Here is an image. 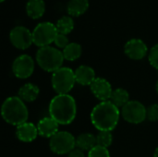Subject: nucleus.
<instances>
[{
    "label": "nucleus",
    "mask_w": 158,
    "mask_h": 157,
    "mask_svg": "<svg viewBox=\"0 0 158 157\" xmlns=\"http://www.w3.org/2000/svg\"><path fill=\"white\" fill-rule=\"evenodd\" d=\"M76 82L82 86H91L96 79L94 69L87 65H81L75 69Z\"/></svg>",
    "instance_id": "nucleus-15"
},
{
    "label": "nucleus",
    "mask_w": 158,
    "mask_h": 157,
    "mask_svg": "<svg viewBox=\"0 0 158 157\" xmlns=\"http://www.w3.org/2000/svg\"><path fill=\"white\" fill-rule=\"evenodd\" d=\"M68 157H85V155H84V152L82 150L76 147L68 155Z\"/></svg>",
    "instance_id": "nucleus-28"
},
{
    "label": "nucleus",
    "mask_w": 158,
    "mask_h": 157,
    "mask_svg": "<svg viewBox=\"0 0 158 157\" xmlns=\"http://www.w3.org/2000/svg\"><path fill=\"white\" fill-rule=\"evenodd\" d=\"M96 145H97L96 136H94L93 133L84 132L80 134L76 138V147L82 150L83 152L84 151L89 152Z\"/></svg>",
    "instance_id": "nucleus-19"
},
{
    "label": "nucleus",
    "mask_w": 158,
    "mask_h": 157,
    "mask_svg": "<svg viewBox=\"0 0 158 157\" xmlns=\"http://www.w3.org/2000/svg\"><path fill=\"white\" fill-rule=\"evenodd\" d=\"M54 43L56 44V46L59 49H64L69 43V38L67 35L65 34H61V33H58L55 39V42Z\"/></svg>",
    "instance_id": "nucleus-27"
},
{
    "label": "nucleus",
    "mask_w": 158,
    "mask_h": 157,
    "mask_svg": "<svg viewBox=\"0 0 158 157\" xmlns=\"http://www.w3.org/2000/svg\"><path fill=\"white\" fill-rule=\"evenodd\" d=\"M49 147L56 155H69L76 148V138L69 131H58L50 139Z\"/></svg>",
    "instance_id": "nucleus-7"
},
{
    "label": "nucleus",
    "mask_w": 158,
    "mask_h": 157,
    "mask_svg": "<svg viewBox=\"0 0 158 157\" xmlns=\"http://www.w3.org/2000/svg\"><path fill=\"white\" fill-rule=\"evenodd\" d=\"M39 93H40V89L36 84L31 82H27L19 88L18 96L24 102L31 103L38 98Z\"/></svg>",
    "instance_id": "nucleus-16"
},
{
    "label": "nucleus",
    "mask_w": 158,
    "mask_h": 157,
    "mask_svg": "<svg viewBox=\"0 0 158 157\" xmlns=\"http://www.w3.org/2000/svg\"><path fill=\"white\" fill-rule=\"evenodd\" d=\"M51 83L57 94H68L76 82L75 72L68 67H62L52 73Z\"/></svg>",
    "instance_id": "nucleus-5"
},
{
    "label": "nucleus",
    "mask_w": 158,
    "mask_h": 157,
    "mask_svg": "<svg viewBox=\"0 0 158 157\" xmlns=\"http://www.w3.org/2000/svg\"><path fill=\"white\" fill-rule=\"evenodd\" d=\"M5 0H0V2H4Z\"/></svg>",
    "instance_id": "nucleus-31"
},
{
    "label": "nucleus",
    "mask_w": 158,
    "mask_h": 157,
    "mask_svg": "<svg viewBox=\"0 0 158 157\" xmlns=\"http://www.w3.org/2000/svg\"><path fill=\"white\" fill-rule=\"evenodd\" d=\"M147 119L152 122L158 121V104H153L147 107Z\"/></svg>",
    "instance_id": "nucleus-26"
},
{
    "label": "nucleus",
    "mask_w": 158,
    "mask_h": 157,
    "mask_svg": "<svg viewBox=\"0 0 158 157\" xmlns=\"http://www.w3.org/2000/svg\"><path fill=\"white\" fill-rule=\"evenodd\" d=\"M110 101L118 108H122L130 102V93L123 88H118L113 91Z\"/></svg>",
    "instance_id": "nucleus-21"
},
{
    "label": "nucleus",
    "mask_w": 158,
    "mask_h": 157,
    "mask_svg": "<svg viewBox=\"0 0 158 157\" xmlns=\"http://www.w3.org/2000/svg\"><path fill=\"white\" fill-rule=\"evenodd\" d=\"M64 58L68 61H75L79 59L82 54L81 45L78 43H69L62 51Z\"/></svg>",
    "instance_id": "nucleus-20"
},
{
    "label": "nucleus",
    "mask_w": 158,
    "mask_h": 157,
    "mask_svg": "<svg viewBox=\"0 0 158 157\" xmlns=\"http://www.w3.org/2000/svg\"><path fill=\"white\" fill-rule=\"evenodd\" d=\"M90 89L95 98L101 102L110 101L114 91L110 82L104 78H96L91 84Z\"/></svg>",
    "instance_id": "nucleus-12"
},
{
    "label": "nucleus",
    "mask_w": 158,
    "mask_h": 157,
    "mask_svg": "<svg viewBox=\"0 0 158 157\" xmlns=\"http://www.w3.org/2000/svg\"><path fill=\"white\" fill-rule=\"evenodd\" d=\"M49 117L59 125H69L77 115V104L70 94H56L52 98L48 107Z\"/></svg>",
    "instance_id": "nucleus-2"
},
{
    "label": "nucleus",
    "mask_w": 158,
    "mask_h": 157,
    "mask_svg": "<svg viewBox=\"0 0 158 157\" xmlns=\"http://www.w3.org/2000/svg\"><path fill=\"white\" fill-rule=\"evenodd\" d=\"M87 157H111L107 148L96 145L88 152Z\"/></svg>",
    "instance_id": "nucleus-24"
},
{
    "label": "nucleus",
    "mask_w": 158,
    "mask_h": 157,
    "mask_svg": "<svg viewBox=\"0 0 158 157\" xmlns=\"http://www.w3.org/2000/svg\"><path fill=\"white\" fill-rule=\"evenodd\" d=\"M89 0H69L67 5V11L70 17H80L89 8Z\"/></svg>",
    "instance_id": "nucleus-18"
},
{
    "label": "nucleus",
    "mask_w": 158,
    "mask_h": 157,
    "mask_svg": "<svg viewBox=\"0 0 158 157\" xmlns=\"http://www.w3.org/2000/svg\"><path fill=\"white\" fill-rule=\"evenodd\" d=\"M120 112L122 118L131 124H140L147 119V108L139 101H130Z\"/></svg>",
    "instance_id": "nucleus-8"
},
{
    "label": "nucleus",
    "mask_w": 158,
    "mask_h": 157,
    "mask_svg": "<svg viewBox=\"0 0 158 157\" xmlns=\"http://www.w3.org/2000/svg\"><path fill=\"white\" fill-rule=\"evenodd\" d=\"M124 53L132 60H142L147 56L148 47L143 40L133 38L125 43Z\"/></svg>",
    "instance_id": "nucleus-11"
},
{
    "label": "nucleus",
    "mask_w": 158,
    "mask_h": 157,
    "mask_svg": "<svg viewBox=\"0 0 158 157\" xmlns=\"http://www.w3.org/2000/svg\"><path fill=\"white\" fill-rule=\"evenodd\" d=\"M34 60L29 55H20L12 63V72L18 79H28L34 71Z\"/></svg>",
    "instance_id": "nucleus-10"
},
{
    "label": "nucleus",
    "mask_w": 158,
    "mask_h": 157,
    "mask_svg": "<svg viewBox=\"0 0 158 157\" xmlns=\"http://www.w3.org/2000/svg\"><path fill=\"white\" fill-rule=\"evenodd\" d=\"M44 12L45 3L44 0H28L26 4V13L31 19H40L44 16Z\"/></svg>",
    "instance_id": "nucleus-17"
},
{
    "label": "nucleus",
    "mask_w": 158,
    "mask_h": 157,
    "mask_svg": "<svg viewBox=\"0 0 158 157\" xmlns=\"http://www.w3.org/2000/svg\"><path fill=\"white\" fill-rule=\"evenodd\" d=\"M58 127L59 124L50 117L40 119L37 124V130L39 135L44 138H49V139H51L55 134H56L59 131Z\"/></svg>",
    "instance_id": "nucleus-14"
},
{
    "label": "nucleus",
    "mask_w": 158,
    "mask_h": 157,
    "mask_svg": "<svg viewBox=\"0 0 158 157\" xmlns=\"http://www.w3.org/2000/svg\"><path fill=\"white\" fill-rule=\"evenodd\" d=\"M39 135L37 126L31 122H25L16 127V137L22 143H31Z\"/></svg>",
    "instance_id": "nucleus-13"
},
{
    "label": "nucleus",
    "mask_w": 158,
    "mask_h": 157,
    "mask_svg": "<svg viewBox=\"0 0 158 157\" xmlns=\"http://www.w3.org/2000/svg\"><path fill=\"white\" fill-rule=\"evenodd\" d=\"M148 60L153 68L158 69V43L155 44L150 49L148 54Z\"/></svg>",
    "instance_id": "nucleus-25"
},
{
    "label": "nucleus",
    "mask_w": 158,
    "mask_h": 157,
    "mask_svg": "<svg viewBox=\"0 0 158 157\" xmlns=\"http://www.w3.org/2000/svg\"><path fill=\"white\" fill-rule=\"evenodd\" d=\"M56 30L58 33L61 34H69L74 29V20L70 16H63L61 17L56 23Z\"/></svg>",
    "instance_id": "nucleus-22"
},
{
    "label": "nucleus",
    "mask_w": 158,
    "mask_h": 157,
    "mask_svg": "<svg viewBox=\"0 0 158 157\" xmlns=\"http://www.w3.org/2000/svg\"><path fill=\"white\" fill-rule=\"evenodd\" d=\"M9 40L17 49L26 50L33 43L32 31L24 26H16L9 32Z\"/></svg>",
    "instance_id": "nucleus-9"
},
{
    "label": "nucleus",
    "mask_w": 158,
    "mask_h": 157,
    "mask_svg": "<svg viewBox=\"0 0 158 157\" xmlns=\"http://www.w3.org/2000/svg\"><path fill=\"white\" fill-rule=\"evenodd\" d=\"M57 34L58 31L56 30V24L48 21L41 22L32 31L33 44L39 48L49 46L52 43L55 42Z\"/></svg>",
    "instance_id": "nucleus-6"
},
{
    "label": "nucleus",
    "mask_w": 158,
    "mask_h": 157,
    "mask_svg": "<svg viewBox=\"0 0 158 157\" xmlns=\"http://www.w3.org/2000/svg\"><path fill=\"white\" fill-rule=\"evenodd\" d=\"M156 92H157V93H158V81H157V82H156Z\"/></svg>",
    "instance_id": "nucleus-30"
},
{
    "label": "nucleus",
    "mask_w": 158,
    "mask_h": 157,
    "mask_svg": "<svg viewBox=\"0 0 158 157\" xmlns=\"http://www.w3.org/2000/svg\"><path fill=\"white\" fill-rule=\"evenodd\" d=\"M97 145L108 148L113 143V135L111 131H99L96 135Z\"/></svg>",
    "instance_id": "nucleus-23"
},
{
    "label": "nucleus",
    "mask_w": 158,
    "mask_h": 157,
    "mask_svg": "<svg viewBox=\"0 0 158 157\" xmlns=\"http://www.w3.org/2000/svg\"><path fill=\"white\" fill-rule=\"evenodd\" d=\"M1 116L7 124L18 127L28 121L29 110L19 96H9L2 104Z\"/></svg>",
    "instance_id": "nucleus-3"
},
{
    "label": "nucleus",
    "mask_w": 158,
    "mask_h": 157,
    "mask_svg": "<svg viewBox=\"0 0 158 157\" xmlns=\"http://www.w3.org/2000/svg\"><path fill=\"white\" fill-rule=\"evenodd\" d=\"M154 157H158V146L156 147V149L155 150V153H154Z\"/></svg>",
    "instance_id": "nucleus-29"
},
{
    "label": "nucleus",
    "mask_w": 158,
    "mask_h": 157,
    "mask_svg": "<svg viewBox=\"0 0 158 157\" xmlns=\"http://www.w3.org/2000/svg\"><path fill=\"white\" fill-rule=\"evenodd\" d=\"M121 112L111 101L100 102L91 112V121L99 131H112L118 124Z\"/></svg>",
    "instance_id": "nucleus-1"
},
{
    "label": "nucleus",
    "mask_w": 158,
    "mask_h": 157,
    "mask_svg": "<svg viewBox=\"0 0 158 157\" xmlns=\"http://www.w3.org/2000/svg\"><path fill=\"white\" fill-rule=\"evenodd\" d=\"M63 53L56 47L44 46L38 49L36 53V62L38 66L46 72L54 73L62 68L64 62Z\"/></svg>",
    "instance_id": "nucleus-4"
}]
</instances>
